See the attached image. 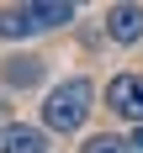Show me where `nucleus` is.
<instances>
[{
    "label": "nucleus",
    "mask_w": 143,
    "mask_h": 153,
    "mask_svg": "<svg viewBox=\"0 0 143 153\" xmlns=\"http://www.w3.org/2000/svg\"><path fill=\"white\" fill-rule=\"evenodd\" d=\"M90 100H95V85L90 79H64V85H53L43 100V132H79L85 127V116H90Z\"/></svg>",
    "instance_id": "nucleus-1"
},
{
    "label": "nucleus",
    "mask_w": 143,
    "mask_h": 153,
    "mask_svg": "<svg viewBox=\"0 0 143 153\" xmlns=\"http://www.w3.org/2000/svg\"><path fill=\"white\" fill-rule=\"evenodd\" d=\"M106 106L117 111V116H127V122L143 127V74H117L106 85Z\"/></svg>",
    "instance_id": "nucleus-2"
},
{
    "label": "nucleus",
    "mask_w": 143,
    "mask_h": 153,
    "mask_svg": "<svg viewBox=\"0 0 143 153\" xmlns=\"http://www.w3.org/2000/svg\"><path fill=\"white\" fill-rule=\"evenodd\" d=\"M0 153H48V132L27 127V122H11V127H0Z\"/></svg>",
    "instance_id": "nucleus-3"
},
{
    "label": "nucleus",
    "mask_w": 143,
    "mask_h": 153,
    "mask_svg": "<svg viewBox=\"0 0 143 153\" xmlns=\"http://www.w3.org/2000/svg\"><path fill=\"white\" fill-rule=\"evenodd\" d=\"M106 37H111V42H138V37H143V5H111Z\"/></svg>",
    "instance_id": "nucleus-4"
},
{
    "label": "nucleus",
    "mask_w": 143,
    "mask_h": 153,
    "mask_svg": "<svg viewBox=\"0 0 143 153\" xmlns=\"http://www.w3.org/2000/svg\"><path fill=\"white\" fill-rule=\"evenodd\" d=\"M27 5H32L37 32H48V27H69V21H74V5H64V0H27Z\"/></svg>",
    "instance_id": "nucleus-5"
},
{
    "label": "nucleus",
    "mask_w": 143,
    "mask_h": 153,
    "mask_svg": "<svg viewBox=\"0 0 143 153\" xmlns=\"http://www.w3.org/2000/svg\"><path fill=\"white\" fill-rule=\"evenodd\" d=\"M0 74H5V85H21V90H27V85H37V79H43V58L16 53V58H5V69H0Z\"/></svg>",
    "instance_id": "nucleus-6"
},
{
    "label": "nucleus",
    "mask_w": 143,
    "mask_h": 153,
    "mask_svg": "<svg viewBox=\"0 0 143 153\" xmlns=\"http://www.w3.org/2000/svg\"><path fill=\"white\" fill-rule=\"evenodd\" d=\"M37 21H32V5H5L0 11V37H32Z\"/></svg>",
    "instance_id": "nucleus-7"
},
{
    "label": "nucleus",
    "mask_w": 143,
    "mask_h": 153,
    "mask_svg": "<svg viewBox=\"0 0 143 153\" xmlns=\"http://www.w3.org/2000/svg\"><path fill=\"white\" fill-rule=\"evenodd\" d=\"M79 153H133V143H122V137H90Z\"/></svg>",
    "instance_id": "nucleus-8"
},
{
    "label": "nucleus",
    "mask_w": 143,
    "mask_h": 153,
    "mask_svg": "<svg viewBox=\"0 0 143 153\" xmlns=\"http://www.w3.org/2000/svg\"><path fill=\"white\" fill-rule=\"evenodd\" d=\"M138 148H143V127H138V132H133V153H138Z\"/></svg>",
    "instance_id": "nucleus-9"
},
{
    "label": "nucleus",
    "mask_w": 143,
    "mask_h": 153,
    "mask_svg": "<svg viewBox=\"0 0 143 153\" xmlns=\"http://www.w3.org/2000/svg\"><path fill=\"white\" fill-rule=\"evenodd\" d=\"M0 122H5V100H0ZM5 127H11V122H5Z\"/></svg>",
    "instance_id": "nucleus-10"
}]
</instances>
